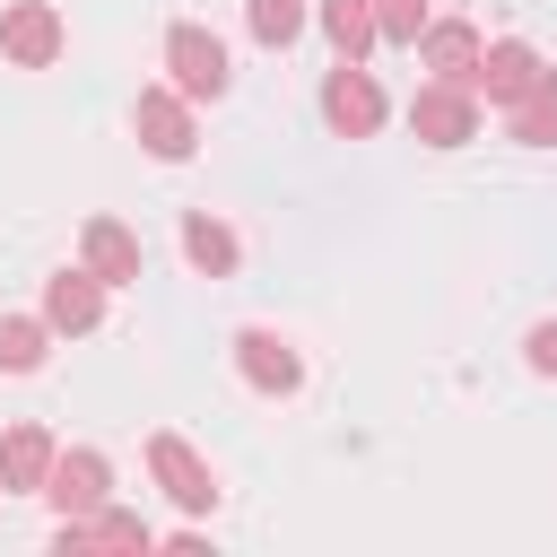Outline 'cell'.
Wrapping results in <instances>:
<instances>
[{
    "label": "cell",
    "mask_w": 557,
    "mask_h": 557,
    "mask_svg": "<svg viewBox=\"0 0 557 557\" xmlns=\"http://www.w3.org/2000/svg\"><path fill=\"white\" fill-rule=\"evenodd\" d=\"M165 87L174 96H191V104H218L226 96V44L209 35V26H165Z\"/></svg>",
    "instance_id": "cell-1"
},
{
    "label": "cell",
    "mask_w": 557,
    "mask_h": 557,
    "mask_svg": "<svg viewBox=\"0 0 557 557\" xmlns=\"http://www.w3.org/2000/svg\"><path fill=\"white\" fill-rule=\"evenodd\" d=\"M383 113H392V104H383V87H374L366 61H339V70L322 78V122H331L339 139H374Z\"/></svg>",
    "instance_id": "cell-2"
},
{
    "label": "cell",
    "mask_w": 557,
    "mask_h": 557,
    "mask_svg": "<svg viewBox=\"0 0 557 557\" xmlns=\"http://www.w3.org/2000/svg\"><path fill=\"white\" fill-rule=\"evenodd\" d=\"M409 131H418L426 148H470V139H479V96L453 87V78H426V87L409 96Z\"/></svg>",
    "instance_id": "cell-3"
},
{
    "label": "cell",
    "mask_w": 557,
    "mask_h": 557,
    "mask_svg": "<svg viewBox=\"0 0 557 557\" xmlns=\"http://www.w3.org/2000/svg\"><path fill=\"white\" fill-rule=\"evenodd\" d=\"M131 131H139V148H148V157H165V165H183V157L200 148L191 96H174V87H139V104H131Z\"/></svg>",
    "instance_id": "cell-4"
},
{
    "label": "cell",
    "mask_w": 557,
    "mask_h": 557,
    "mask_svg": "<svg viewBox=\"0 0 557 557\" xmlns=\"http://www.w3.org/2000/svg\"><path fill=\"white\" fill-rule=\"evenodd\" d=\"M61 44H70V26H61L52 0H9V9H0V52H9L17 70H52Z\"/></svg>",
    "instance_id": "cell-5"
},
{
    "label": "cell",
    "mask_w": 557,
    "mask_h": 557,
    "mask_svg": "<svg viewBox=\"0 0 557 557\" xmlns=\"http://www.w3.org/2000/svg\"><path fill=\"white\" fill-rule=\"evenodd\" d=\"M104 496H113V461H104V453H87V444H78V453H52L44 505H52L61 522H70V513H96Z\"/></svg>",
    "instance_id": "cell-6"
},
{
    "label": "cell",
    "mask_w": 557,
    "mask_h": 557,
    "mask_svg": "<svg viewBox=\"0 0 557 557\" xmlns=\"http://www.w3.org/2000/svg\"><path fill=\"white\" fill-rule=\"evenodd\" d=\"M148 470H157V487H165L183 513H209V505H218V479H209V461H200L183 435H148Z\"/></svg>",
    "instance_id": "cell-7"
},
{
    "label": "cell",
    "mask_w": 557,
    "mask_h": 557,
    "mask_svg": "<svg viewBox=\"0 0 557 557\" xmlns=\"http://www.w3.org/2000/svg\"><path fill=\"white\" fill-rule=\"evenodd\" d=\"M540 70H548V61H540L522 35H505V44H487V52H479V70H470V96H487V104H513V96H531V87H540Z\"/></svg>",
    "instance_id": "cell-8"
},
{
    "label": "cell",
    "mask_w": 557,
    "mask_h": 557,
    "mask_svg": "<svg viewBox=\"0 0 557 557\" xmlns=\"http://www.w3.org/2000/svg\"><path fill=\"white\" fill-rule=\"evenodd\" d=\"M409 52H418L435 78L470 87V70H479V52H487V44H479V26H470V17H426V35H418Z\"/></svg>",
    "instance_id": "cell-9"
},
{
    "label": "cell",
    "mask_w": 557,
    "mask_h": 557,
    "mask_svg": "<svg viewBox=\"0 0 557 557\" xmlns=\"http://www.w3.org/2000/svg\"><path fill=\"white\" fill-rule=\"evenodd\" d=\"M78 261L104 278V287H139V235L122 218H87L78 226Z\"/></svg>",
    "instance_id": "cell-10"
},
{
    "label": "cell",
    "mask_w": 557,
    "mask_h": 557,
    "mask_svg": "<svg viewBox=\"0 0 557 557\" xmlns=\"http://www.w3.org/2000/svg\"><path fill=\"white\" fill-rule=\"evenodd\" d=\"M44 322L52 331H96L104 322V278L78 261V270H52L44 278Z\"/></svg>",
    "instance_id": "cell-11"
},
{
    "label": "cell",
    "mask_w": 557,
    "mask_h": 557,
    "mask_svg": "<svg viewBox=\"0 0 557 557\" xmlns=\"http://www.w3.org/2000/svg\"><path fill=\"white\" fill-rule=\"evenodd\" d=\"M235 366H244L252 392H296V383H305V357H296L278 331H235Z\"/></svg>",
    "instance_id": "cell-12"
},
{
    "label": "cell",
    "mask_w": 557,
    "mask_h": 557,
    "mask_svg": "<svg viewBox=\"0 0 557 557\" xmlns=\"http://www.w3.org/2000/svg\"><path fill=\"white\" fill-rule=\"evenodd\" d=\"M52 435L44 426H9L0 435V487H17V496H44V479H52Z\"/></svg>",
    "instance_id": "cell-13"
},
{
    "label": "cell",
    "mask_w": 557,
    "mask_h": 557,
    "mask_svg": "<svg viewBox=\"0 0 557 557\" xmlns=\"http://www.w3.org/2000/svg\"><path fill=\"white\" fill-rule=\"evenodd\" d=\"M183 261H191L200 278H226V270L244 261V244H235L226 218H200V209H191V218H183Z\"/></svg>",
    "instance_id": "cell-14"
},
{
    "label": "cell",
    "mask_w": 557,
    "mask_h": 557,
    "mask_svg": "<svg viewBox=\"0 0 557 557\" xmlns=\"http://www.w3.org/2000/svg\"><path fill=\"white\" fill-rule=\"evenodd\" d=\"M313 26L331 35V52H339V61H366V52L383 44V35H374V9H366V0H322V9H313Z\"/></svg>",
    "instance_id": "cell-15"
},
{
    "label": "cell",
    "mask_w": 557,
    "mask_h": 557,
    "mask_svg": "<svg viewBox=\"0 0 557 557\" xmlns=\"http://www.w3.org/2000/svg\"><path fill=\"white\" fill-rule=\"evenodd\" d=\"M505 131H513L522 148H557V70H540V87L505 104Z\"/></svg>",
    "instance_id": "cell-16"
},
{
    "label": "cell",
    "mask_w": 557,
    "mask_h": 557,
    "mask_svg": "<svg viewBox=\"0 0 557 557\" xmlns=\"http://www.w3.org/2000/svg\"><path fill=\"white\" fill-rule=\"evenodd\" d=\"M52 348V322L44 313H0V374H35Z\"/></svg>",
    "instance_id": "cell-17"
},
{
    "label": "cell",
    "mask_w": 557,
    "mask_h": 557,
    "mask_svg": "<svg viewBox=\"0 0 557 557\" xmlns=\"http://www.w3.org/2000/svg\"><path fill=\"white\" fill-rule=\"evenodd\" d=\"M244 17H252V44H270V52H287V44L313 26L305 0H244Z\"/></svg>",
    "instance_id": "cell-18"
},
{
    "label": "cell",
    "mask_w": 557,
    "mask_h": 557,
    "mask_svg": "<svg viewBox=\"0 0 557 557\" xmlns=\"http://www.w3.org/2000/svg\"><path fill=\"white\" fill-rule=\"evenodd\" d=\"M366 9H374V35H383V44H400V52H409V44L426 35V17H435L426 0H366Z\"/></svg>",
    "instance_id": "cell-19"
},
{
    "label": "cell",
    "mask_w": 557,
    "mask_h": 557,
    "mask_svg": "<svg viewBox=\"0 0 557 557\" xmlns=\"http://www.w3.org/2000/svg\"><path fill=\"white\" fill-rule=\"evenodd\" d=\"M522 366H531V374H557V322H531V339H522Z\"/></svg>",
    "instance_id": "cell-20"
}]
</instances>
